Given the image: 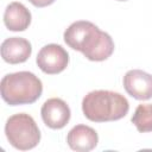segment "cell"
<instances>
[{"instance_id":"7a4b0ae2","label":"cell","mask_w":152,"mask_h":152,"mask_svg":"<svg viewBox=\"0 0 152 152\" xmlns=\"http://www.w3.org/2000/svg\"><path fill=\"white\" fill-rule=\"evenodd\" d=\"M129 109L127 99L110 90H93L82 100V112L93 122H108L122 119Z\"/></svg>"},{"instance_id":"52a82bcc","label":"cell","mask_w":152,"mask_h":152,"mask_svg":"<svg viewBox=\"0 0 152 152\" xmlns=\"http://www.w3.org/2000/svg\"><path fill=\"white\" fill-rule=\"evenodd\" d=\"M124 88L137 100H148L152 97V75L139 69L129 70L124 76Z\"/></svg>"},{"instance_id":"277c9868","label":"cell","mask_w":152,"mask_h":152,"mask_svg":"<svg viewBox=\"0 0 152 152\" xmlns=\"http://www.w3.org/2000/svg\"><path fill=\"white\" fill-rule=\"evenodd\" d=\"M5 134L10 144L20 151L31 150L40 141V131L36 121L25 113H18L8 118Z\"/></svg>"},{"instance_id":"7c38bea8","label":"cell","mask_w":152,"mask_h":152,"mask_svg":"<svg viewBox=\"0 0 152 152\" xmlns=\"http://www.w3.org/2000/svg\"><path fill=\"white\" fill-rule=\"evenodd\" d=\"M36 7H46L55 2V0H28Z\"/></svg>"},{"instance_id":"3957f363","label":"cell","mask_w":152,"mask_h":152,"mask_svg":"<svg viewBox=\"0 0 152 152\" xmlns=\"http://www.w3.org/2000/svg\"><path fill=\"white\" fill-rule=\"evenodd\" d=\"M0 91L2 100L10 106L30 104L40 97L43 84L34 74L18 71L2 77Z\"/></svg>"},{"instance_id":"5b68a950","label":"cell","mask_w":152,"mask_h":152,"mask_svg":"<svg viewBox=\"0 0 152 152\" xmlns=\"http://www.w3.org/2000/svg\"><path fill=\"white\" fill-rule=\"evenodd\" d=\"M37 65L49 75L62 72L69 63V55L64 48L58 44H48L40 49L37 55Z\"/></svg>"},{"instance_id":"4fadbf2b","label":"cell","mask_w":152,"mask_h":152,"mask_svg":"<svg viewBox=\"0 0 152 152\" xmlns=\"http://www.w3.org/2000/svg\"><path fill=\"white\" fill-rule=\"evenodd\" d=\"M118 1H127V0H118Z\"/></svg>"},{"instance_id":"ba28073f","label":"cell","mask_w":152,"mask_h":152,"mask_svg":"<svg viewBox=\"0 0 152 152\" xmlns=\"http://www.w3.org/2000/svg\"><path fill=\"white\" fill-rule=\"evenodd\" d=\"M32 52L30 42L21 37H10L1 44V57L10 64L26 62Z\"/></svg>"},{"instance_id":"6da1fadb","label":"cell","mask_w":152,"mask_h":152,"mask_svg":"<svg viewBox=\"0 0 152 152\" xmlns=\"http://www.w3.org/2000/svg\"><path fill=\"white\" fill-rule=\"evenodd\" d=\"M63 37L69 48L81 51L87 59L93 62H102L114 51L112 37L87 20L72 23L64 31Z\"/></svg>"},{"instance_id":"9c48e42d","label":"cell","mask_w":152,"mask_h":152,"mask_svg":"<svg viewBox=\"0 0 152 152\" xmlns=\"http://www.w3.org/2000/svg\"><path fill=\"white\" fill-rule=\"evenodd\" d=\"M69 147L77 152H88L96 147L99 142L97 133L94 128L86 125H76L66 137Z\"/></svg>"},{"instance_id":"8fae6325","label":"cell","mask_w":152,"mask_h":152,"mask_svg":"<svg viewBox=\"0 0 152 152\" xmlns=\"http://www.w3.org/2000/svg\"><path fill=\"white\" fill-rule=\"evenodd\" d=\"M131 121L140 133L152 132V103L139 104Z\"/></svg>"},{"instance_id":"30bf717a","label":"cell","mask_w":152,"mask_h":152,"mask_svg":"<svg viewBox=\"0 0 152 152\" xmlns=\"http://www.w3.org/2000/svg\"><path fill=\"white\" fill-rule=\"evenodd\" d=\"M4 23L10 31H25L31 24V13L21 2H11L5 10Z\"/></svg>"},{"instance_id":"8992f818","label":"cell","mask_w":152,"mask_h":152,"mask_svg":"<svg viewBox=\"0 0 152 152\" xmlns=\"http://www.w3.org/2000/svg\"><path fill=\"white\" fill-rule=\"evenodd\" d=\"M40 114L44 124L48 127L52 129H61L69 122L71 112L69 106L62 99L52 97L44 102Z\"/></svg>"}]
</instances>
